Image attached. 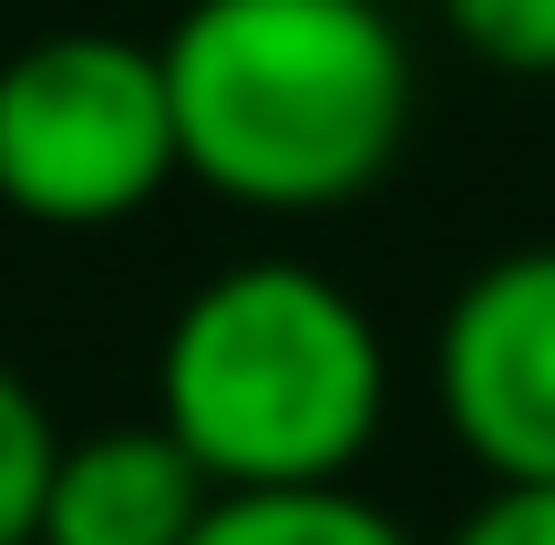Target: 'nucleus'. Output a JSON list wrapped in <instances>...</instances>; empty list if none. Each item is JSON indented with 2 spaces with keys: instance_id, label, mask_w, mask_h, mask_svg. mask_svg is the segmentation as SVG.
Returning <instances> with one entry per match:
<instances>
[{
  "instance_id": "f257e3e1",
  "label": "nucleus",
  "mask_w": 555,
  "mask_h": 545,
  "mask_svg": "<svg viewBox=\"0 0 555 545\" xmlns=\"http://www.w3.org/2000/svg\"><path fill=\"white\" fill-rule=\"evenodd\" d=\"M176 155L237 217H339L412 144V41L380 0H185L155 41Z\"/></svg>"
},
{
  "instance_id": "f03ea898",
  "label": "nucleus",
  "mask_w": 555,
  "mask_h": 545,
  "mask_svg": "<svg viewBox=\"0 0 555 545\" xmlns=\"http://www.w3.org/2000/svg\"><path fill=\"white\" fill-rule=\"evenodd\" d=\"M155 423L217 494L350 484L391 423V350L330 268L237 258L196 278L165 320Z\"/></svg>"
},
{
  "instance_id": "7ed1b4c3",
  "label": "nucleus",
  "mask_w": 555,
  "mask_h": 545,
  "mask_svg": "<svg viewBox=\"0 0 555 545\" xmlns=\"http://www.w3.org/2000/svg\"><path fill=\"white\" fill-rule=\"evenodd\" d=\"M185 176L155 41L41 31L0 62V217L41 237L134 226Z\"/></svg>"
},
{
  "instance_id": "20e7f679",
  "label": "nucleus",
  "mask_w": 555,
  "mask_h": 545,
  "mask_svg": "<svg viewBox=\"0 0 555 545\" xmlns=\"http://www.w3.org/2000/svg\"><path fill=\"white\" fill-rule=\"evenodd\" d=\"M433 402L494 494H555V237L483 258L442 299Z\"/></svg>"
},
{
  "instance_id": "39448f33",
  "label": "nucleus",
  "mask_w": 555,
  "mask_h": 545,
  "mask_svg": "<svg viewBox=\"0 0 555 545\" xmlns=\"http://www.w3.org/2000/svg\"><path fill=\"white\" fill-rule=\"evenodd\" d=\"M217 505L185 443L144 412V423H103V432H62L52 484H41V525L31 545H185Z\"/></svg>"
},
{
  "instance_id": "423d86ee",
  "label": "nucleus",
  "mask_w": 555,
  "mask_h": 545,
  "mask_svg": "<svg viewBox=\"0 0 555 545\" xmlns=\"http://www.w3.org/2000/svg\"><path fill=\"white\" fill-rule=\"evenodd\" d=\"M185 545H422V535L360 484H309V494H217Z\"/></svg>"
},
{
  "instance_id": "0eeeda50",
  "label": "nucleus",
  "mask_w": 555,
  "mask_h": 545,
  "mask_svg": "<svg viewBox=\"0 0 555 545\" xmlns=\"http://www.w3.org/2000/svg\"><path fill=\"white\" fill-rule=\"evenodd\" d=\"M52 453H62V432H52V412H41V391L0 361V545H31Z\"/></svg>"
},
{
  "instance_id": "6e6552de",
  "label": "nucleus",
  "mask_w": 555,
  "mask_h": 545,
  "mask_svg": "<svg viewBox=\"0 0 555 545\" xmlns=\"http://www.w3.org/2000/svg\"><path fill=\"white\" fill-rule=\"evenodd\" d=\"M442 31L515 82H555V0H442Z\"/></svg>"
},
{
  "instance_id": "1a4fd4ad",
  "label": "nucleus",
  "mask_w": 555,
  "mask_h": 545,
  "mask_svg": "<svg viewBox=\"0 0 555 545\" xmlns=\"http://www.w3.org/2000/svg\"><path fill=\"white\" fill-rule=\"evenodd\" d=\"M442 545H555V494H483Z\"/></svg>"
}]
</instances>
